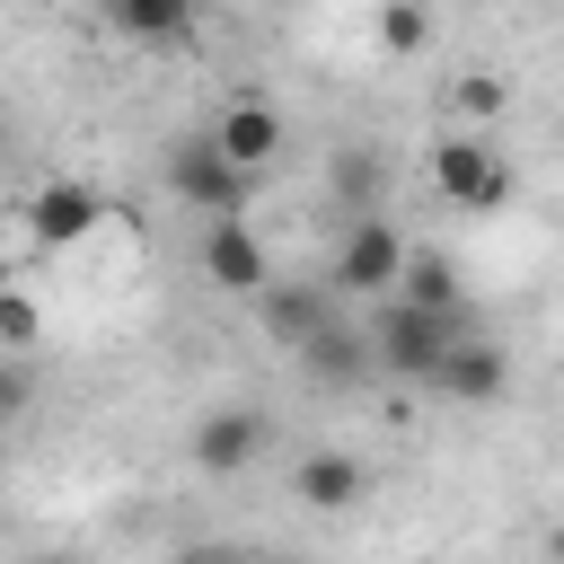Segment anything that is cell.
Here are the masks:
<instances>
[{
  "instance_id": "cell-14",
  "label": "cell",
  "mask_w": 564,
  "mask_h": 564,
  "mask_svg": "<svg viewBox=\"0 0 564 564\" xmlns=\"http://www.w3.org/2000/svg\"><path fill=\"white\" fill-rule=\"evenodd\" d=\"M397 291H405V300H423V308H467V282H458V264H449L441 247H414Z\"/></svg>"
},
{
  "instance_id": "cell-10",
  "label": "cell",
  "mask_w": 564,
  "mask_h": 564,
  "mask_svg": "<svg viewBox=\"0 0 564 564\" xmlns=\"http://www.w3.org/2000/svg\"><path fill=\"white\" fill-rule=\"evenodd\" d=\"M326 317H335V282H264V291H256V326H264L282 352H300Z\"/></svg>"
},
{
  "instance_id": "cell-2",
  "label": "cell",
  "mask_w": 564,
  "mask_h": 564,
  "mask_svg": "<svg viewBox=\"0 0 564 564\" xmlns=\"http://www.w3.org/2000/svg\"><path fill=\"white\" fill-rule=\"evenodd\" d=\"M167 194H176L185 212L220 220V212H247L256 167H238V159L212 141V123H203V132H176V141H167Z\"/></svg>"
},
{
  "instance_id": "cell-9",
  "label": "cell",
  "mask_w": 564,
  "mask_h": 564,
  "mask_svg": "<svg viewBox=\"0 0 564 564\" xmlns=\"http://www.w3.org/2000/svg\"><path fill=\"white\" fill-rule=\"evenodd\" d=\"M432 388H441L449 405H502V397H511V352H502L494 335H458Z\"/></svg>"
},
{
  "instance_id": "cell-15",
  "label": "cell",
  "mask_w": 564,
  "mask_h": 564,
  "mask_svg": "<svg viewBox=\"0 0 564 564\" xmlns=\"http://www.w3.org/2000/svg\"><path fill=\"white\" fill-rule=\"evenodd\" d=\"M379 53H397V62L432 53V0H379Z\"/></svg>"
},
{
  "instance_id": "cell-1",
  "label": "cell",
  "mask_w": 564,
  "mask_h": 564,
  "mask_svg": "<svg viewBox=\"0 0 564 564\" xmlns=\"http://www.w3.org/2000/svg\"><path fill=\"white\" fill-rule=\"evenodd\" d=\"M458 335H467V308H423V300L388 291V300H379V317H370V344H379V379H397V388H432Z\"/></svg>"
},
{
  "instance_id": "cell-12",
  "label": "cell",
  "mask_w": 564,
  "mask_h": 564,
  "mask_svg": "<svg viewBox=\"0 0 564 564\" xmlns=\"http://www.w3.org/2000/svg\"><path fill=\"white\" fill-rule=\"evenodd\" d=\"M291 494H300L308 511H352V502L370 494V467H361L352 449H308V458L291 467Z\"/></svg>"
},
{
  "instance_id": "cell-19",
  "label": "cell",
  "mask_w": 564,
  "mask_h": 564,
  "mask_svg": "<svg viewBox=\"0 0 564 564\" xmlns=\"http://www.w3.org/2000/svg\"><path fill=\"white\" fill-rule=\"evenodd\" d=\"M546 555H564V520H555V529H546Z\"/></svg>"
},
{
  "instance_id": "cell-3",
  "label": "cell",
  "mask_w": 564,
  "mask_h": 564,
  "mask_svg": "<svg viewBox=\"0 0 564 564\" xmlns=\"http://www.w3.org/2000/svg\"><path fill=\"white\" fill-rule=\"evenodd\" d=\"M432 194L458 212H502L511 203V167L494 150V132H441L432 141Z\"/></svg>"
},
{
  "instance_id": "cell-17",
  "label": "cell",
  "mask_w": 564,
  "mask_h": 564,
  "mask_svg": "<svg viewBox=\"0 0 564 564\" xmlns=\"http://www.w3.org/2000/svg\"><path fill=\"white\" fill-rule=\"evenodd\" d=\"M502 106H511L502 70H467V79H458V115H476V123H502Z\"/></svg>"
},
{
  "instance_id": "cell-18",
  "label": "cell",
  "mask_w": 564,
  "mask_h": 564,
  "mask_svg": "<svg viewBox=\"0 0 564 564\" xmlns=\"http://www.w3.org/2000/svg\"><path fill=\"white\" fill-rule=\"evenodd\" d=\"M26 352H9V370H0V414H26Z\"/></svg>"
},
{
  "instance_id": "cell-8",
  "label": "cell",
  "mask_w": 564,
  "mask_h": 564,
  "mask_svg": "<svg viewBox=\"0 0 564 564\" xmlns=\"http://www.w3.org/2000/svg\"><path fill=\"white\" fill-rule=\"evenodd\" d=\"M97 220H106V203H97V185H79V176H53V185L26 194V238H35V247H79Z\"/></svg>"
},
{
  "instance_id": "cell-4",
  "label": "cell",
  "mask_w": 564,
  "mask_h": 564,
  "mask_svg": "<svg viewBox=\"0 0 564 564\" xmlns=\"http://www.w3.org/2000/svg\"><path fill=\"white\" fill-rule=\"evenodd\" d=\"M405 256H414V247H405V238H397L379 212H361V220L335 238V256H326V282H335L344 300H388V291L405 282Z\"/></svg>"
},
{
  "instance_id": "cell-5",
  "label": "cell",
  "mask_w": 564,
  "mask_h": 564,
  "mask_svg": "<svg viewBox=\"0 0 564 564\" xmlns=\"http://www.w3.org/2000/svg\"><path fill=\"white\" fill-rule=\"evenodd\" d=\"M194 264H203V282H212V291H229V300H256V291L273 282V256H264V238L247 229V212H220V220H203V247H194Z\"/></svg>"
},
{
  "instance_id": "cell-16",
  "label": "cell",
  "mask_w": 564,
  "mask_h": 564,
  "mask_svg": "<svg viewBox=\"0 0 564 564\" xmlns=\"http://www.w3.org/2000/svg\"><path fill=\"white\" fill-rule=\"evenodd\" d=\"M0 344H9V352H35V344H44V308H35L26 282L0 291Z\"/></svg>"
},
{
  "instance_id": "cell-11",
  "label": "cell",
  "mask_w": 564,
  "mask_h": 564,
  "mask_svg": "<svg viewBox=\"0 0 564 564\" xmlns=\"http://www.w3.org/2000/svg\"><path fill=\"white\" fill-rule=\"evenodd\" d=\"M300 361H308V379H326V388H361V379H379V344H370V326H344V317H326V326L300 344Z\"/></svg>"
},
{
  "instance_id": "cell-13",
  "label": "cell",
  "mask_w": 564,
  "mask_h": 564,
  "mask_svg": "<svg viewBox=\"0 0 564 564\" xmlns=\"http://www.w3.org/2000/svg\"><path fill=\"white\" fill-rule=\"evenodd\" d=\"M97 9H106V26L123 44H176V35H194L203 0H97Z\"/></svg>"
},
{
  "instance_id": "cell-7",
  "label": "cell",
  "mask_w": 564,
  "mask_h": 564,
  "mask_svg": "<svg viewBox=\"0 0 564 564\" xmlns=\"http://www.w3.org/2000/svg\"><path fill=\"white\" fill-rule=\"evenodd\" d=\"M212 141L238 159V167H273L282 150H291V123H282V106H264V97H229L220 115H212Z\"/></svg>"
},
{
  "instance_id": "cell-6",
  "label": "cell",
  "mask_w": 564,
  "mask_h": 564,
  "mask_svg": "<svg viewBox=\"0 0 564 564\" xmlns=\"http://www.w3.org/2000/svg\"><path fill=\"white\" fill-rule=\"evenodd\" d=\"M264 405H203L194 414V432H185V458L203 467V476H247L256 458H264Z\"/></svg>"
}]
</instances>
